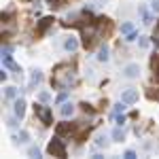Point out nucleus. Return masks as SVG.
<instances>
[{"mask_svg":"<svg viewBox=\"0 0 159 159\" xmlns=\"http://www.w3.org/2000/svg\"><path fill=\"white\" fill-rule=\"evenodd\" d=\"M76 83V74H74V68L70 64H60L53 72V85L60 87V89H68L70 85Z\"/></svg>","mask_w":159,"mask_h":159,"instance_id":"nucleus-1","label":"nucleus"},{"mask_svg":"<svg viewBox=\"0 0 159 159\" xmlns=\"http://www.w3.org/2000/svg\"><path fill=\"white\" fill-rule=\"evenodd\" d=\"M34 112H36V117L40 119V123H43V125H51V123H53V115H51V108H49V106L36 104V106H34Z\"/></svg>","mask_w":159,"mask_h":159,"instance_id":"nucleus-2","label":"nucleus"},{"mask_svg":"<svg viewBox=\"0 0 159 159\" xmlns=\"http://www.w3.org/2000/svg\"><path fill=\"white\" fill-rule=\"evenodd\" d=\"M47 151H49V155H53V157H66V147H64V142L60 140V136L53 138L49 142Z\"/></svg>","mask_w":159,"mask_h":159,"instance_id":"nucleus-3","label":"nucleus"},{"mask_svg":"<svg viewBox=\"0 0 159 159\" xmlns=\"http://www.w3.org/2000/svg\"><path fill=\"white\" fill-rule=\"evenodd\" d=\"M123 76H125V79H138V76H140V66H138V64H127V66L123 68Z\"/></svg>","mask_w":159,"mask_h":159,"instance_id":"nucleus-4","label":"nucleus"},{"mask_svg":"<svg viewBox=\"0 0 159 159\" xmlns=\"http://www.w3.org/2000/svg\"><path fill=\"white\" fill-rule=\"evenodd\" d=\"M121 100H123V102H127V104H134L136 100H138V91L132 89V87H127V89L121 93Z\"/></svg>","mask_w":159,"mask_h":159,"instance_id":"nucleus-5","label":"nucleus"},{"mask_svg":"<svg viewBox=\"0 0 159 159\" xmlns=\"http://www.w3.org/2000/svg\"><path fill=\"white\" fill-rule=\"evenodd\" d=\"M13 110H15V117H24L25 115V100L24 98H17L15 100V104H13Z\"/></svg>","mask_w":159,"mask_h":159,"instance_id":"nucleus-6","label":"nucleus"},{"mask_svg":"<svg viewBox=\"0 0 159 159\" xmlns=\"http://www.w3.org/2000/svg\"><path fill=\"white\" fill-rule=\"evenodd\" d=\"M64 49L68 51V53H74V51L79 49V40L74 36H68L66 40H64Z\"/></svg>","mask_w":159,"mask_h":159,"instance_id":"nucleus-7","label":"nucleus"},{"mask_svg":"<svg viewBox=\"0 0 159 159\" xmlns=\"http://www.w3.org/2000/svg\"><path fill=\"white\" fill-rule=\"evenodd\" d=\"M51 24H53V17H43V19H40V24H38V28H36V34H38V36H43V34H45V30H47Z\"/></svg>","mask_w":159,"mask_h":159,"instance_id":"nucleus-8","label":"nucleus"},{"mask_svg":"<svg viewBox=\"0 0 159 159\" xmlns=\"http://www.w3.org/2000/svg\"><path fill=\"white\" fill-rule=\"evenodd\" d=\"M28 140H30V134H28L25 129H21L17 136H13V144H25Z\"/></svg>","mask_w":159,"mask_h":159,"instance_id":"nucleus-9","label":"nucleus"},{"mask_svg":"<svg viewBox=\"0 0 159 159\" xmlns=\"http://www.w3.org/2000/svg\"><path fill=\"white\" fill-rule=\"evenodd\" d=\"M55 132H57V136L70 134V132H74V125H70V123H60V125L55 127Z\"/></svg>","mask_w":159,"mask_h":159,"instance_id":"nucleus-10","label":"nucleus"},{"mask_svg":"<svg viewBox=\"0 0 159 159\" xmlns=\"http://www.w3.org/2000/svg\"><path fill=\"white\" fill-rule=\"evenodd\" d=\"M60 112H61V117H64V119H68V117H72V112H74V104H70V102H66V104H61Z\"/></svg>","mask_w":159,"mask_h":159,"instance_id":"nucleus-11","label":"nucleus"},{"mask_svg":"<svg viewBox=\"0 0 159 159\" xmlns=\"http://www.w3.org/2000/svg\"><path fill=\"white\" fill-rule=\"evenodd\" d=\"M110 136H112V140H117V142H123V140H125V132L121 129V125H117Z\"/></svg>","mask_w":159,"mask_h":159,"instance_id":"nucleus-12","label":"nucleus"},{"mask_svg":"<svg viewBox=\"0 0 159 159\" xmlns=\"http://www.w3.org/2000/svg\"><path fill=\"white\" fill-rule=\"evenodd\" d=\"M138 11H140V15H142V24H144V25L153 24V17H151V13H148L144 7H138Z\"/></svg>","mask_w":159,"mask_h":159,"instance_id":"nucleus-13","label":"nucleus"},{"mask_svg":"<svg viewBox=\"0 0 159 159\" xmlns=\"http://www.w3.org/2000/svg\"><path fill=\"white\" fill-rule=\"evenodd\" d=\"M4 98L7 100H17V87H13V85L4 87Z\"/></svg>","mask_w":159,"mask_h":159,"instance_id":"nucleus-14","label":"nucleus"},{"mask_svg":"<svg viewBox=\"0 0 159 159\" xmlns=\"http://www.w3.org/2000/svg\"><path fill=\"white\" fill-rule=\"evenodd\" d=\"M98 61H108V47L106 45H102L98 51Z\"/></svg>","mask_w":159,"mask_h":159,"instance_id":"nucleus-15","label":"nucleus"},{"mask_svg":"<svg viewBox=\"0 0 159 159\" xmlns=\"http://www.w3.org/2000/svg\"><path fill=\"white\" fill-rule=\"evenodd\" d=\"M40 81H43V72H40V70H34V72H32V79H30V85L34 87V85H38Z\"/></svg>","mask_w":159,"mask_h":159,"instance_id":"nucleus-16","label":"nucleus"},{"mask_svg":"<svg viewBox=\"0 0 159 159\" xmlns=\"http://www.w3.org/2000/svg\"><path fill=\"white\" fill-rule=\"evenodd\" d=\"M96 147H100V148H102V147H108V136H106V134H100L98 138H96Z\"/></svg>","mask_w":159,"mask_h":159,"instance_id":"nucleus-17","label":"nucleus"},{"mask_svg":"<svg viewBox=\"0 0 159 159\" xmlns=\"http://www.w3.org/2000/svg\"><path fill=\"white\" fill-rule=\"evenodd\" d=\"M129 32H134V24L132 21H125V24H121V34H129Z\"/></svg>","mask_w":159,"mask_h":159,"instance_id":"nucleus-18","label":"nucleus"},{"mask_svg":"<svg viewBox=\"0 0 159 159\" xmlns=\"http://www.w3.org/2000/svg\"><path fill=\"white\" fill-rule=\"evenodd\" d=\"M125 106H127V102H119V104H115V115H119V112H123L125 110Z\"/></svg>","mask_w":159,"mask_h":159,"instance_id":"nucleus-19","label":"nucleus"},{"mask_svg":"<svg viewBox=\"0 0 159 159\" xmlns=\"http://www.w3.org/2000/svg\"><path fill=\"white\" fill-rule=\"evenodd\" d=\"M49 98H51L49 91H40V93H38V100H40V102H47Z\"/></svg>","mask_w":159,"mask_h":159,"instance_id":"nucleus-20","label":"nucleus"},{"mask_svg":"<svg viewBox=\"0 0 159 159\" xmlns=\"http://www.w3.org/2000/svg\"><path fill=\"white\" fill-rule=\"evenodd\" d=\"M28 153H30V157H40V151H38V148L36 147H32V148H30V151H28Z\"/></svg>","mask_w":159,"mask_h":159,"instance_id":"nucleus-21","label":"nucleus"},{"mask_svg":"<svg viewBox=\"0 0 159 159\" xmlns=\"http://www.w3.org/2000/svg\"><path fill=\"white\" fill-rule=\"evenodd\" d=\"M136 38H140V36H138V32L134 30V32H129V34H127V38H125V40H127V43H132V40H136Z\"/></svg>","mask_w":159,"mask_h":159,"instance_id":"nucleus-22","label":"nucleus"},{"mask_svg":"<svg viewBox=\"0 0 159 159\" xmlns=\"http://www.w3.org/2000/svg\"><path fill=\"white\" fill-rule=\"evenodd\" d=\"M66 98H68V91H61L60 96H57V100H55V102H57V104H61V102H64Z\"/></svg>","mask_w":159,"mask_h":159,"instance_id":"nucleus-23","label":"nucleus"},{"mask_svg":"<svg viewBox=\"0 0 159 159\" xmlns=\"http://www.w3.org/2000/svg\"><path fill=\"white\" fill-rule=\"evenodd\" d=\"M153 68H155V79H157V83H159V61L153 60Z\"/></svg>","mask_w":159,"mask_h":159,"instance_id":"nucleus-24","label":"nucleus"},{"mask_svg":"<svg viewBox=\"0 0 159 159\" xmlns=\"http://www.w3.org/2000/svg\"><path fill=\"white\" fill-rule=\"evenodd\" d=\"M140 47H142V49H147V47H148V38L147 36H140Z\"/></svg>","mask_w":159,"mask_h":159,"instance_id":"nucleus-25","label":"nucleus"},{"mask_svg":"<svg viewBox=\"0 0 159 159\" xmlns=\"http://www.w3.org/2000/svg\"><path fill=\"white\" fill-rule=\"evenodd\" d=\"M123 123H125V115L119 112V115H117V125H123Z\"/></svg>","mask_w":159,"mask_h":159,"instance_id":"nucleus-26","label":"nucleus"},{"mask_svg":"<svg viewBox=\"0 0 159 159\" xmlns=\"http://www.w3.org/2000/svg\"><path fill=\"white\" fill-rule=\"evenodd\" d=\"M17 119H19V117H17ZM17 119L9 117V119H7V125H9V127H15V125H17Z\"/></svg>","mask_w":159,"mask_h":159,"instance_id":"nucleus-27","label":"nucleus"},{"mask_svg":"<svg viewBox=\"0 0 159 159\" xmlns=\"http://www.w3.org/2000/svg\"><path fill=\"white\" fill-rule=\"evenodd\" d=\"M151 9L155 13H159V0H153V2H151Z\"/></svg>","mask_w":159,"mask_h":159,"instance_id":"nucleus-28","label":"nucleus"},{"mask_svg":"<svg viewBox=\"0 0 159 159\" xmlns=\"http://www.w3.org/2000/svg\"><path fill=\"white\" fill-rule=\"evenodd\" d=\"M123 157H125V159H134L136 153H134V151H125V155H123Z\"/></svg>","mask_w":159,"mask_h":159,"instance_id":"nucleus-29","label":"nucleus"},{"mask_svg":"<svg viewBox=\"0 0 159 159\" xmlns=\"http://www.w3.org/2000/svg\"><path fill=\"white\" fill-rule=\"evenodd\" d=\"M148 98H159V89H157V91L151 89V91H148Z\"/></svg>","mask_w":159,"mask_h":159,"instance_id":"nucleus-30","label":"nucleus"},{"mask_svg":"<svg viewBox=\"0 0 159 159\" xmlns=\"http://www.w3.org/2000/svg\"><path fill=\"white\" fill-rule=\"evenodd\" d=\"M49 2H51V7H55V9L61 7V0H49Z\"/></svg>","mask_w":159,"mask_h":159,"instance_id":"nucleus-31","label":"nucleus"},{"mask_svg":"<svg viewBox=\"0 0 159 159\" xmlns=\"http://www.w3.org/2000/svg\"><path fill=\"white\" fill-rule=\"evenodd\" d=\"M11 47H9V45H7V47H4V49H2V55H11Z\"/></svg>","mask_w":159,"mask_h":159,"instance_id":"nucleus-32","label":"nucleus"},{"mask_svg":"<svg viewBox=\"0 0 159 159\" xmlns=\"http://www.w3.org/2000/svg\"><path fill=\"white\" fill-rule=\"evenodd\" d=\"M155 43L159 45V25H157V32H155Z\"/></svg>","mask_w":159,"mask_h":159,"instance_id":"nucleus-33","label":"nucleus"}]
</instances>
